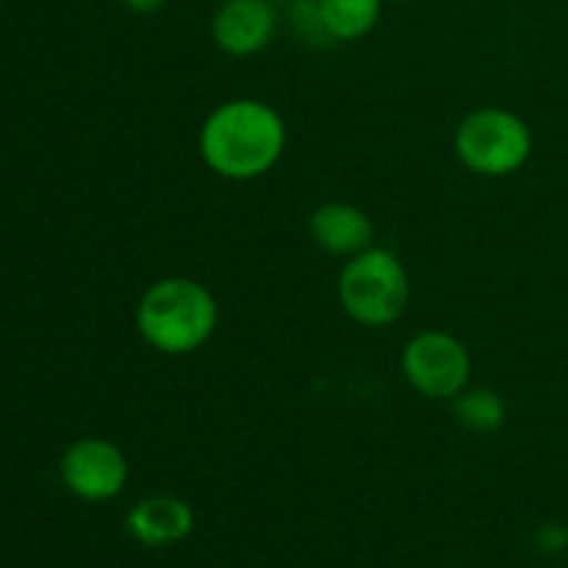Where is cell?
<instances>
[{
	"instance_id": "obj_1",
	"label": "cell",
	"mask_w": 568,
	"mask_h": 568,
	"mask_svg": "<svg viewBox=\"0 0 568 568\" xmlns=\"http://www.w3.org/2000/svg\"><path fill=\"white\" fill-rule=\"evenodd\" d=\"M286 122L264 100L239 98L216 105L200 128L205 166L227 181L264 178L286 153Z\"/></svg>"
},
{
	"instance_id": "obj_2",
	"label": "cell",
	"mask_w": 568,
	"mask_h": 568,
	"mask_svg": "<svg viewBox=\"0 0 568 568\" xmlns=\"http://www.w3.org/2000/svg\"><path fill=\"white\" fill-rule=\"evenodd\" d=\"M220 325V305L203 283L192 277H164L142 294L136 331L161 355L197 353Z\"/></svg>"
},
{
	"instance_id": "obj_3",
	"label": "cell",
	"mask_w": 568,
	"mask_h": 568,
	"mask_svg": "<svg viewBox=\"0 0 568 568\" xmlns=\"http://www.w3.org/2000/svg\"><path fill=\"white\" fill-rule=\"evenodd\" d=\"M410 281L403 261L386 247H366L338 275V303L361 327H388L405 314Z\"/></svg>"
},
{
	"instance_id": "obj_4",
	"label": "cell",
	"mask_w": 568,
	"mask_h": 568,
	"mask_svg": "<svg viewBox=\"0 0 568 568\" xmlns=\"http://www.w3.org/2000/svg\"><path fill=\"white\" fill-rule=\"evenodd\" d=\"M453 144L455 155L469 172L483 178H505L530 161L532 131L514 111L486 105L460 120Z\"/></svg>"
},
{
	"instance_id": "obj_5",
	"label": "cell",
	"mask_w": 568,
	"mask_h": 568,
	"mask_svg": "<svg viewBox=\"0 0 568 568\" xmlns=\"http://www.w3.org/2000/svg\"><path fill=\"white\" fill-rule=\"evenodd\" d=\"M403 375L422 397L455 399L469 388V349L453 333L422 331L403 347Z\"/></svg>"
},
{
	"instance_id": "obj_6",
	"label": "cell",
	"mask_w": 568,
	"mask_h": 568,
	"mask_svg": "<svg viewBox=\"0 0 568 568\" xmlns=\"http://www.w3.org/2000/svg\"><path fill=\"white\" fill-rule=\"evenodd\" d=\"M59 475L72 497L83 503H109L125 491L131 466L114 442L87 436L64 449L59 460Z\"/></svg>"
},
{
	"instance_id": "obj_7",
	"label": "cell",
	"mask_w": 568,
	"mask_h": 568,
	"mask_svg": "<svg viewBox=\"0 0 568 568\" xmlns=\"http://www.w3.org/2000/svg\"><path fill=\"white\" fill-rule=\"evenodd\" d=\"M277 31V3L272 0H222L211 17V39L222 53L247 59L261 53Z\"/></svg>"
},
{
	"instance_id": "obj_8",
	"label": "cell",
	"mask_w": 568,
	"mask_h": 568,
	"mask_svg": "<svg viewBox=\"0 0 568 568\" xmlns=\"http://www.w3.org/2000/svg\"><path fill=\"white\" fill-rule=\"evenodd\" d=\"M125 527L142 547H172L192 536L194 510L186 499L172 497V494H153V497L139 499L128 510Z\"/></svg>"
},
{
	"instance_id": "obj_9",
	"label": "cell",
	"mask_w": 568,
	"mask_h": 568,
	"mask_svg": "<svg viewBox=\"0 0 568 568\" xmlns=\"http://www.w3.org/2000/svg\"><path fill=\"white\" fill-rule=\"evenodd\" d=\"M308 233L325 253L353 255L364 253L375 242V225L353 203H325L308 216Z\"/></svg>"
},
{
	"instance_id": "obj_10",
	"label": "cell",
	"mask_w": 568,
	"mask_h": 568,
	"mask_svg": "<svg viewBox=\"0 0 568 568\" xmlns=\"http://www.w3.org/2000/svg\"><path fill=\"white\" fill-rule=\"evenodd\" d=\"M316 11L331 42H358L381 22L383 0H316Z\"/></svg>"
},
{
	"instance_id": "obj_11",
	"label": "cell",
	"mask_w": 568,
	"mask_h": 568,
	"mask_svg": "<svg viewBox=\"0 0 568 568\" xmlns=\"http://www.w3.org/2000/svg\"><path fill=\"white\" fill-rule=\"evenodd\" d=\"M458 425L471 433H497L508 422V405L494 388H464L453 399Z\"/></svg>"
},
{
	"instance_id": "obj_12",
	"label": "cell",
	"mask_w": 568,
	"mask_h": 568,
	"mask_svg": "<svg viewBox=\"0 0 568 568\" xmlns=\"http://www.w3.org/2000/svg\"><path fill=\"white\" fill-rule=\"evenodd\" d=\"M294 3V28H297L300 37L305 39V42H327V33L325 28H322V20H320V11H316V0H292Z\"/></svg>"
},
{
	"instance_id": "obj_13",
	"label": "cell",
	"mask_w": 568,
	"mask_h": 568,
	"mask_svg": "<svg viewBox=\"0 0 568 568\" xmlns=\"http://www.w3.org/2000/svg\"><path fill=\"white\" fill-rule=\"evenodd\" d=\"M536 544L549 555L564 552V549H568V530L564 525H544L536 532Z\"/></svg>"
},
{
	"instance_id": "obj_14",
	"label": "cell",
	"mask_w": 568,
	"mask_h": 568,
	"mask_svg": "<svg viewBox=\"0 0 568 568\" xmlns=\"http://www.w3.org/2000/svg\"><path fill=\"white\" fill-rule=\"evenodd\" d=\"M166 3H170V0H122V6H125L128 11H133V14H155V11L164 9Z\"/></svg>"
},
{
	"instance_id": "obj_15",
	"label": "cell",
	"mask_w": 568,
	"mask_h": 568,
	"mask_svg": "<svg viewBox=\"0 0 568 568\" xmlns=\"http://www.w3.org/2000/svg\"><path fill=\"white\" fill-rule=\"evenodd\" d=\"M383 3H408V0H383Z\"/></svg>"
},
{
	"instance_id": "obj_16",
	"label": "cell",
	"mask_w": 568,
	"mask_h": 568,
	"mask_svg": "<svg viewBox=\"0 0 568 568\" xmlns=\"http://www.w3.org/2000/svg\"><path fill=\"white\" fill-rule=\"evenodd\" d=\"M272 3H277V6H281V3H292V0H272Z\"/></svg>"
},
{
	"instance_id": "obj_17",
	"label": "cell",
	"mask_w": 568,
	"mask_h": 568,
	"mask_svg": "<svg viewBox=\"0 0 568 568\" xmlns=\"http://www.w3.org/2000/svg\"><path fill=\"white\" fill-rule=\"evenodd\" d=\"M0 3H3V0H0Z\"/></svg>"
}]
</instances>
